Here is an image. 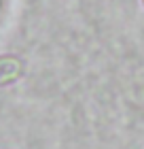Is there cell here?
Instances as JSON below:
<instances>
[{
    "label": "cell",
    "mask_w": 144,
    "mask_h": 149,
    "mask_svg": "<svg viewBox=\"0 0 144 149\" xmlns=\"http://www.w3.org/2000/svg\"><path fill=\"white\" fill-rule=\"evenodd\" d=\"M23 72H25V64L19 56H13V53L0 56V87L19 81L23 77Z\"/></svg>",
    "instance_id": "1"
},
{
    "label": "cell",
    "mask_w": 144,
    "mask_h": 149,
    "mask_svg": "<svg viewBox=\"0 0 144 149\" xmlns=\"http://www.w3.org/2000/svg\"><path fill=\"white\" fill-rule=\"evenodd\" d=\"M142 4H144V0H142Z\"/></svg>",
    "instance_id": "2"
}]
</instances>
